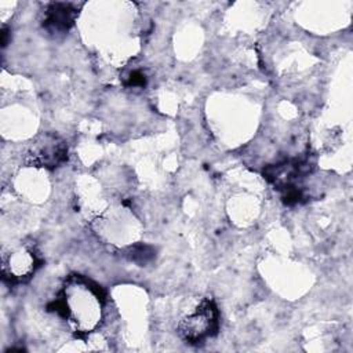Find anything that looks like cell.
Here are the masks:
<instances>
[{
  "instance_id": "cell-6",
  "label": "cell",
  "mask_w": 353,
  "mask_h": 353,
  "mask_svg": "<svg viewBox=\"0 0 353 353\" xmlns=\"http://www.w3.org/2000/svg\"><path fill=\"white\" fill-rule=\"evenodd\" d=\"M146 83L145 74L139 70H132L127 77V85L130 87H143Z\"/></svg>"
},
{
  "instance_id": "cell-3",
  "label": "cell",
  "mask_w": 353,
  "mask_h": 353,
  "mask_svg": "<svg viewBox=\"0 0 353 353\" xmlns=\"http://www.w3.org/2000/svg\"><path fill=\"white\" fill-rule=\"evenodd\" d=\"M68 157L66 143L54 134L40 135L29 148L26 161L33 167L57 168Z\"/></svg>"
},
{
  "instance_id": "cell-2",
  "label": "cell",
  "mask_w": 353,
  "mask_h": 353,
  "mask_svg": "<svg viewBox=\"0 0 353 353\" xmlns=\"http://www.w3.org/2000/svg\"><path fill=\"white\" fill-rule=\"evenodd\" d=\"M219 313L211 298H204L179 324L181 336L189 343H200L216 334Z\"/></svg>"
},
{
  "instance_id": "cell-1",
  "label": "cell",
  "mask_w": 353,
  "mask_h": 353,
  "mask_svg": "<svg viewBox=\"0 0 353 353\" xmlns=\"http://www.w3.org/2000/svg\"><path fill=\"white\" fill-rule=\"evenodd\" d=\"M101 303L102 295L99 287L88 280L76 279L74 283L65 288L63 296L54 302V310L65 317L70 309L79 306L68 320H70L76 328L88 331L94 328L101 319Z\"/></svg>"
},
{
  "instance_id": "cell-4",
  "label": "cell",
  "mask_w": 353,
  "mask_h": 353,
  "mask_svg": "<svg viewBox=\"0 0 353 353\" xmlns=\"http://www.w3.org/2000/svg\"><path fill=\"white\" fill-rule=\"evenodd\" d=\"M36 266V255L28 248H18L3 256V276L10 283L26 280L34 272Z\"/></svg>"
},
{
  "instance_id": "cell-5",
  "label": "cell",
  "mask_w": 353,
  "mask_h": 353,
  "mask_svg": "<svg viewBox=\"0 0 353 353\" xmlns=\"http://www.w3.org/2000/svg\"><path fill=\"white\" fill-rule=\"evenodd\" d=\"M77 10L70 3H54L46 10L43 26L50 33H65L76 18Z\"/></svg>"
}]
</instances>
